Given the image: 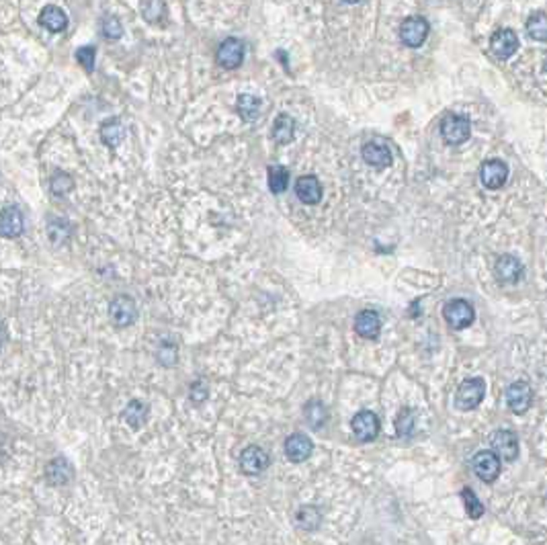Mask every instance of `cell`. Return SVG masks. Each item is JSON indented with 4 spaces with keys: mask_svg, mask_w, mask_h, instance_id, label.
<instances>
[{
    "mask_svg": "<svg viewBox=\"0 0 547 545\" xmlns=\"http://www.w3.org/2000/svg\"><path fill=\"white\" fill-rule=\"evenodd\" d=\"M441 136L447 144L459 146V144L470 140V136H472V122L465 115L449 113V115L443 117Z\"/></svg>",
    "mask_w": 547,
    "mask_h": 545,
    "instance_id": "6da1fadb",
    "label": "cell"
},
{
    "mask_svg": "<svg viewBox=\"0 0 547 545\" xmlns=\"http://www.w3.org/2000/svg\"><path fill=\"white\" fill-rule=\"evenodd\" d=\"M484 392H486V384H484V379H480V377L465 379V382L457 387V394H455V406H457L459 410H474V408H477V406L482 404V400H484Z\"/></svg>",
    "mask_w": 547,
    "mask_h": 545,
    "instance_id": "7a4b0ae2",
    "label": "cell"
},
{
    "mask_svg": "<svg viewBox=\"0 0 547 545\" xmlns=\"http://www.w3.org/2000/svg\"><path fill=\"white\" fill-rule=\"evenodd\" d=\"M445 320H447V324H449L451 328L463 330V328H467V326L474 324L476 312H474V308H472L470 301H465V299H453V301H449V303L445 306Z\"/></svg>",
    "mask_w": 547,
    "mask_h": 545,
    "instance_id": "3957f363",
    "label": "cell"
},
{
    "mask_svg": "<svg viewBox=\"0 0 547 545\" xmlns=\"http://www.w3.org/2000/svg\"><path fill=\"white\" fill-rule=\"evenodd\" d=\"M428 21L424 17H408L400 25V39L408 48H421L428 37Z\"/></svg>",
    "mask_w": 547,
    "mask_h": 545,
    "instance_id": "277c9868",
    "label": "cell"
},
{
    "mask_svg": "<svg viewBox=\"0 0 547 545\" xmlns=\"http://www.w3.org/2000/svg\"><path fill=\"white\" fill-rule=\"evenodd\" d=\"M472 470H474V474L482 480V482H486V484H492L498 480V475H500V459L496 455L492 449H486V451H480L474 455L472 459Z\"/></svg>",
    "mask_w": 547,
    "mask_h": 545,
    "instance_id": "5b68a950",
    "label": "cell"
},
{
    "mask_svg": "<svg viewBox=\"0 0 547 545\" xmlns=\"http://www.w3.org/2000/svg\"><path fill=\"white\" fill-rule=\"evenodd\" d=\"M109 318L117 328H125L136 322L138 306L129 296H119L109 303Z\"/></svg>",
    "mask_w": 547,
    "mask_h": 545,
    "instance_id": "8992f818",
    "label": "cell"
},
{
    "mask_svg": "<svg viewBox=\"0 0 547 545\" xmlns=\"http://www.w3.org/2000/svg\"><path fill=\"white\" fill-rule=\"evenodd\" d=\"M215 60L222 68L226 70H234L242 64L244 60V43L238 39V37H228L220 43L217 48V53H215Z\"/></svg>",
    "mask_w": 547,
    "mask_h": 545,
    "instance_id": "52a82bcc",
    "label": "cell"
},
{
    "mask_svg": "<svg viewBox=\"0 0 547 545\" xmlns=\"http://www.w3.org/2000/svg\"><path fill=\"white\" fill-rule=\"evenodd\" d=\"M490 445H492V451L498 455V459L514 461V459L519 458V439H516V435L512 431L500 428V431L492 433Z\"/></svg>",
    "mask_w": 547,
    "mask_h": 545,
    "instance_id": "ba28073f",
    "label": "cell"
},
{
    "mask_svg": "<svg viewBox=\"0 0 547 545\" xmlns=\"http://www.w3.org/2000/svg\"><path fill=\"white\" fill-rule=\"evenodd\" d=\"M351 428H353L357 439L369 443V441L377 439V435H379V419L369 410H361L353 416Z\"/></svg>",
    "mask_w": 547,
    "mask_h": 545,
    "instance_id": "9c48e42d",
    "label": "cell"
},
{
    "mask_svg": "<svg viewBox=\"0 0 547 545\" xmlns=\"http://www.w3.org/2000/svg\"><path fill=\"white\" fill-rule=\"evenodd\" d=\"M271 463V458L266 453L265 449L256 447V445H250L247 447L242 453H240V470L247 475H259L265 472Z\"/></svg>",
    "mask_w": 547,
    "mask_h": 545,
    "instance_id": "30bf717a",
    "label": "cell"
},
{
    "mask_svg": "<svg viewBox=\"0 0 547 545\" xmlns=\"http://www.w3.org/2000/svg\"><path fill=\"white\" fill-rule=\"evenodd\" d=\"M509 178V166L502 160H486L480 168V180L486 189H500Z\"/></svg>",
    "mask_w": 547,
    "mask_h": 545,
    "instance_id": "8fae6325",
    "label": "cell"
},
{
    "mask_svg": "<svg viewBox=\"0 0 547 545\" xmlns=\"http://www.w3.org/2000/svg\"><path fill=\"white\" fill-rule=\"evenodd\" d=\"M533 402V389L525 382H514L507 387V404L514 414H525Z\"/></svg>",
    "mask_w": 547,
    "mask_h": 545,
    "instance_id": "7c38bea8",
    "label": "cell"
},
{
    "mask_svg": "<svg viewBox=\"0 0 547 545\" xmlns=\"http://www.w3.org/2000/svg\"><path fill=\"white\" fill-rule=\"evenodd\" d=\"M312 451H314V443L303 433H296V435L287 437V441H285V455L293 463L305 461L312 455Z\"/></svg>",
    "mask_w": 547,
    "mask_h": 545,
    "instance_id": "4fadbf2b",
    "label": "cell"
},
{
    "mask_svg": "<svg viewBox=\"0 0 547 545\" xmlns=\"http://www.w3.org/2000/svg\"><path fill=\"white\" fill-rule=\"evenodd\" d=\"M25 228V220L23 213L17 205H6L0 211V236L4 238H17Z\"/></svg>",
    "mask_w": 547,
    "mask_h": 545,
    "instance_id": "5bb4252c",
    "label": "cell"
},
{
    "mask_svg": "<svg viewBox=\"0 0 547 545\" xmlns=\"http://www.w3.org/2000/svg\"><path fill=\"white\" fill-rule=\"evenodd\" d=\"M516 48H519V37L512 29H498L490 39V50L500 60H509L512 53L516 52Z\"/></svg>",
    "mask_w": 547,
    "mask_h": 545,
    "instance_id": "9a60e30c",
    "label": "cell"
},
{
    "mask_svg": "<svg viewBox=\"0 0 547 545\" xmlns=\"http://www.w3.org/2000/svg\"><path fill=\"white\" fill-rule=\"evenodd\" d=\"M296 195L300 197L301 203H305V205H316V203H320V199H322V185H320V180L316 176H300L298 183H296Z\"/></svg>",
    "mask_w": 547,
    "mask_h": 545,
    "instance_id": "2e32d148",
    "label": "cell"
},
{
    "mask_svg": "<svg viewBox=\"0 0 547 545\" xmlns=\"http://www.w3.org/2000/svg\"><path fill=\"white\" fill-rule=\"evenodd\" d=\"M496 277L504 283H516L523 277V264L519 259H514L511 254H502L494 266Z\"/></svg>",
    "mask_w": 547,
    "mask_h": 545,
    "instance_id": "e0dca14e",
    "label": "cell"
},
{
    "mask_svg": "<svg viewBox=\"0 0 547 545\" xmlns=\"http://www.w3.org/2000/svg\"><path fill=\"white\" fill-rule=\"evenodd\" d=\"M45 477L53 486H66L74 477V470H72L70 461L64 458L52 459L48 463V468H45Z\"/></svg>",
    "mask_w": 547,
    "mask_h": 545,
    "instance_id": "ac0fdd59",
    "label": "cell"
},
{
    "mask_svg": "<svg viewBox=\"0 0 547 545\" xmlns=\"http://www.w3.org/2000/svg\"><path fill=\"white\" fill-rule=\"evenodd\" d=\"M39 23H41L48 31H52V33H60V31H64V29L68 27V17H66V13H64L60 6H55V4H48V6H43V9H41Z\"/></svg>",
    "mask_w": 547,
    "mask_h": 545,
    "instance_id": "d6986e66",
    "label": "cell"
},
{
    "mask_svg": "<svg viewBox=\"0 0 547 545\" xmlns=\"http://www.w3.org/2000/svg\"><path fill=\"white\" fill-rule=\"evenodd\" d=\"M354 330L357 335L363 336V338H377L379 333H381V322H379V316L371 310H365L361 312L359 316L354 318Z\"/></svg>",
    "mask_w": 547,
    "mask_h": 545,
    "instance_id": "ffe728a7",
    "label": "cell"
},
{
    "mask_svg": "<svg viewBox=\"0 0 547 545\" xmlns=\"http://www.w3.org/2000/svg\"><path fill=\"white\" fill-rule=\"evenodd\" d=\"M363 158H365L367 164L375 166V168H386V166L391 164V152L384 144L369 141V144L363 146Z\"/></svg>",
    "mask_w": 547,
    "mask_h": 545,
    "instance_id": "44dd1931",
    "label": "cell"
},
{
    "mask_svg": "<svg viewBox=\"0 0 547 545\" xmlns=\"http://www.w3.org/2000/svg\"><path fill=\"white\" fill-rule=\"evenodd\" d=\"M236 109L240 113V117L244 122H256L259 115H261V109H263V103L259 97L254 95H240L238 97V103H236Z\"/></svg>",
    "mask_w": 547,
    "mask_h": 545,
    "instance_id": "7402d4cb",
    "label": "cell"
},
{
    "mask_svg": "<svg viewBox=\"0 0 547 545\" xmlns=\"http://www.w3.org/2000/svg\"><path fill=\"white\" fill-rule=\"evenodd\" d=\"M296 136V122L287 113H281L273 124V140L277 144H289Z\"/></svg>",
    "mask_w": 547,
    "mask_h": 545,
    "instance_id": "603a6c76",
    "label": "cell"
},
{
    "mask_svg": "<svg viewBox=\"0 0 547 545\" xmlns=\"http://www.w3.org/2000/svg\"><path fill=\"white\" fill-rule=\"evenodd\" d=\"M125 138V127L119 119H107L105 124L101 125V140L107 144L109 148H117Z\"/></svg>",
    "mask_w": 547,
    "mask_h": 545,
    "instance_id": "cb8c5ba5",
    "label": "cell"
},
{
    "mask_svg": "<svg viewBox=\"0 0 547 545\" xmlns=\"http://www.w3.org/2000/svg\"><path fill=\"white\" fill-rule=\"evenodd\" d=\"M124 419L131 428L138 431V428H141V426L146 424V421H148V406L143 404V402H140V400H131V402L127 404V408H125Z\"/></svg>",
    "mask_w": 547,
    "mask_h": 545,
    "instance_id": "d4e9b609",
    "label": "cell"
},
{
    "mask_svg": "<svg viewBox=\"0 0 547 545\" xmlns=\"http://www.w3.org/2000/svg\"><path fill=\"white\" fill-rule=\"evenodd\" d=\"M303 416H305V422L312 426V428H322L326 421H328V412H326V406L318 402V400H312L308 402L305 408H303Z\"/></svg>",
    "mask_w": 547,
    "mask_h": 545,
    "instance_id": "484cf974",
    "label": "cell"
},
{
    "mask_svg": "<svg viewBox=\"0 0 547 545\" xmlns=\"http://www.w3.org/2000/svg\"><path fill=\"white\" fill-rule=\"evenodd\" d=\"M287 185H289V171L279 164L269 166V189L275 195H279L287 189Z\"/></svg>",
    "mask_w": 547,
    "mask_h": 545,
    "instance_id": "4316f807",
    "label": "cell"
},
{
    "mask_svg": "<svg viewBox=\"0 0 547 545\" xmlns=\"http://www.w3.org/2000/svg\"><path fill=\"white\" fill-rule=\"evenodd\" d=\"M320 521H322V514L316 507H301L296 514V523L298 527H301L303 531H314V529L320 527Z\"/></svg>",
    "mask_w": 547,
    "mask_h": 545,
    "instance_id": "83f0119b",
    "label": "cell"
},
{
    "mask_svg": "<svg viewBox=\"0 0 547 545\" xmlns=\"http://www.w3.org/2000/svg\"><path fill=\"white\" fill-rule=\"evenodd\" d=\"M461 498H463V504H465V512L470 519H480L484 514V504L482 500L477 498L476 492L472 488H463L461 490Z\"/></svg>",
    "mask_w": 547,
    "mask_h": 545,
    "instance_id": "f1b7e54d",
    "label": "cell"
},
{
    "mask_svg": "<svg viewBox=\"0 0 547 545\" xmlns=\"http://www.w3.org/2000/svg\"><path fill=\"white\" fill-rule=\"evenodd\" d=\"M527 31L533 39L537 41H547V15L543 13H535L527 21Z\"/></svg>",
    "mask_w": 547,
    "mask_h": 545,
    "instance_id": "f546056e",
    "label": "cell"
},
{
    "mask_svg": "<svg viewBox=\"0 0 547 545\" xmlns=\"http://www.w3.org/2000/svg\"><path fill=\"white\" fill-rule=\"evenodd\" d=\"M72 187H74L72 176L66 175V173H62V171H58V173L52 176V180H50V189H52V193L58 195V197H62V195H66L68 191H72Z\"/></svg>",
    "mask_w": 547,
    "mask_h": 545,
    "instance_id": "4dcf8cb0",
    "label": "cell"
},
{
    "mask_svg": "<svg viewBox=\"0 0 547 545\" xmlns=\"http://www.w3.org/2000/svg\"><path fill=\"white\" fill-rule=\"evenodd\" d=\"M68 224L64 222V220H50V224H48V236H50V240H52L53 244H62L66 238H68Z\"/></svg>",
    "mask_w": 547,
    "mask_h": 545,
    "instance_id": "1f68e13d",
    "label": "cell"
},
{
    "mask_svg": "<svg viewBox=\"0 0 547 545\" xmlns=\"http://www.w3.org/2000/svg\"><path fill=\"white\" fill-rule=\"evenodd\" d=\"M101 31L107 39H119L124 36V27H121V21L115 17H109L107 15L103 21H101Z\"/></svg>",
    "mask_w": 547,
    "mask_h": 545,
    "instance_id": "d6a6232c",
    "label": "cell"
},
{
    "mask_svg": "<svg viewBox=\"0 0 547 545\" xmlns=\"http://www.w3.org/2000/svg\"><path fill=\"white\" fill-rule=\"evenodd\" d=\"M396 428H398V435H402V437H408L412 433V428H414V414H412V410L404 408L400 412V416L396 421Z\"/></svg>",
    "mask_w": 547,
    "mask_h": 545,
    "instance_id": "836d02e7",
    "label": "cell"
},
{
    "mask_svg": "<svg viewBox=\"0 0 547 545\" xmlns=\"http://www.w3.org/2000/svg\"><path fill=\"white\" fill-rule=\"evenodd\" d=\"M177 345H173V342H162V347H160L158 351V361L162 365H166V367H173L175 363H177Z\"/></svg>",
    "mask_w": 547,
    "mask_h": 545,
    "instance_id": "e575fe53",
    "label": "cell"
},
{
    "mask_svg": "<svg viewBox=\"0 0 547 545\" xmlns=\"http://www.w3.org/2000/svg\"><path fill=\"white\" fill-rule=\"evenodd\" d=\"M141 11H143V18L146 21L154 23L160 17H164L166 6H164V2H148V4H141Z\"/></svg>",
    "mask_w": 547,
    "mask_h": 545,
    "instance_id": "d590c367",
    "label": "cell"
},
{
    "mask_svg": "<svg viewBox=\"0 0 547 545\" xmlns=\"http://www.w3.org/2000/svg\"><path fill=\"white\" fill-rule=\"evenodd\" d=\"M76 60L80 62V66H85V70L92 72L94 70V60H97V50L94 48H80L78 52H76Z\"/></svg>",
    "mask_w": 547,
    "mask_h": 545,
    "instance_id": "8d00e7d4",
    "label": "cell"
},
{
    "mask_svg": "<svg viewBox=\"0 0 547 545\" xmlns=\"http://www.w3.org/2000/svg\"><path fill=\"white\" fill-rule=\"evenodd\" d=\"M205 398H207V386H205L203 379H199V382L193 384V387H191V400H193V402H203Z\"/></svg>",
    "mask_w": 547,
    "mask_h": 545,
    "instance_id": "74e56055",
    "label": "cell"
},
{
    "mask_svg": "<svg viewBox=\"0 0 547 545\" xmlns=\"http://www.w3.org/2000/svg\"><path fill=\"white\" fill-rule=\"evenodd\" d=\"M4 342H6V333H4V328L0 326V351H2V347H4Z\"/></svg>",
    "mask_w": 547,
    "mask_h": 545,
    "instance_id": "f35d334b",
    "label": "cell"
},
{
    "mask_svg": "<svg viewBox=\"0 0 547 545\" xmlns=\"http://www.w3.org/2000/svg\"><path fill=\"white\" fill-rule=\"evenodd\" d=\"M546 70H547V68H546Z\"/></svg>",
    "mask_w": 547,
    "mask_h": 545,
    "instance_id": "ab89813d",
    "label": "cell"
}]
</instances>
